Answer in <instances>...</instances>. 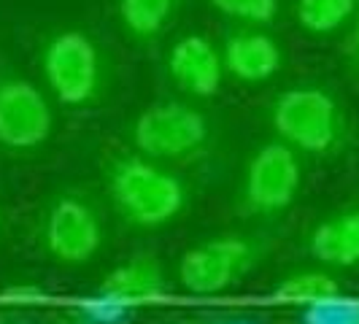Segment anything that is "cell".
<instances>
[{
    "mask_svg": "<svg viewBox=\"0 0 359 324\" xmlns=\"http://www.w3.org/2000/svg\"><path fill=\"white\" fill-rule=\"evenodd\" d=\"M54 133V108L49 95L30 76L0 60V151L36 154Z\"/></svg>",
    "mask_w": 359,
    "mask_h": 324,
    "instance_id": "ba28073f",
    "label": "cell"
},
{
    "mask_svg": "<svg viewBox=\"0 0 359 324\" xmlns=\"http://www.w3.org/2000/svg\"><path fill=\"white\" fill-rule=\"evenodd\" d=\"M179 0H116V11L130 38L154 43L173 22Z\"/></svg>",
    "mask_w": 359,
    "mask_h": 324,
    "instance_id": "5bb4252c",
    "label": "cell"
},
{
    "mask_svg": "<svg viewBox=\"0 0 359 324\" xmlns=\"http://www.w3.org/2000/svg\"><path fill=\"white\" fill-rule=\"evenodd\" d=\"M303 189V154L273 138L254 149L238 184V214L246 219H273L287 214Z\"/></svg>",
    "mask_w": 359,
    "mask_h": 324,
    "instance_id": "52a82bcc",
    "label": "cell"
},
{
    "mask_svg": "<svg viewBox=\"0 0 359 324\" xmlns=\"http://www.w3.org/2000/svg\"><path fill=\"white\" fill-rule=\"evenodd\" d=\"M130 141L133 149L149 160L189 165L208 154L214 130L198 106L184 100H162L144 108L133 119Z\"/></svg>",
    "mask_w": 359,
    "mask_h": 324,
    "instance_id": "8992f818",
    "label": "cell"
},
{
    "mask_svg": "<svg viewBox=\"0 0 359 324\" xmlns=\"http://www.w3.org/2000/svg\"><path fill=\"white\" fill-rule=\"evenodd\" d=\"M343 292L338 278L332 276V270L327 268H306V270H292L287 273L270 292V300L278 306H297L306 308L313 306L319 300H327L332 295Z\"/></svg>",
    "mask_w": 359,
    "mask_h": 324,
    "instance_id": "4fadbf2b",
    "label": "cell"
},
{
    "mask_svg": "<svg viewBox=\"0 0 359 324\" xmlns=\"http://www.w3.org/2000/svg\"><path fill=\"white\" fill-rule=\"evenodd\" d=\"M46 300V292L41 287H11V289H3L0 292V303L6 306H33V303H43Z\"/></svg>",
    "mask_w": 359,
    "mask_h": 324,
    "instance_id": "ac0fdd59",
    "label": "cell"
},
{
    "mask_svg": "<svg viewBox=\"0 0 359 324\" xmlns=\"http://www.w3.org/2000/svg\"><path fill=\"white\" fill-rule=\"evenodd\" d=\"M38 252L54 265L84 268L106 243V222L97 203L79 192L65 189L43 203L36 222Z\"/></svg>",
    "mask_w": 359,
    "mask_h": 324,
    "instance_id": "3957f363",
    "label": "cell"
},
{
    "mask_svg": "<svg viewBox=\"0 0 359 324\" xmlns=\"http://www.w3.org/2000/svg\"><path fill=\"white\" fill-rule=\"evenodd\" d=\"M92 295L114 311L130 316L135 308L168 300V270L154 254H133L108 270Z\"/></svg>",
    "mask_w": 359,
    "mask_h": 324,
    "instance_id": "9c48e42d",
    "label": "cell"
},
{
    "mask_svg": "<svg viewBox=\"0 0 359 324\" xmlns=\"http://www.w3.org/2000/svg\"><path fill=\"white\" fill-rule=\"evenodd\" d=\"M168 76L189 97H214L224 81L222 52L205 36H184L168 52Z\"/></svg>",
    "mask_w": 359,
    "mask_h": 324,
    "instance_id": "30bf717a",
    "label": "cell"
},
{
    "mask_svg": "<svg viewBox=\"0 0 359 324\" xmlns=\"http://www.w3.org/2000/svg\"><path fill=\"white\" fill-rule=\"evenodd\" d=\"M359 0H297V22L311 36H330L354 17Z\"/></svg>",
    "mask_w": 359,
    "mask_h": 324,
    "instance_id": "9a60e30c",
    "label": "cell"
},
{
    "mask_svg": "<svg viewBox=\"0 0 359 324\" xmlns=\"http://www.w3.org/2000/svg\"><path fill=\"white\" fill-rule=\"evenodd\" d=\"M308 254L327 270L359 265V205H346L313 222L306 238Z\"/></svg>",
    "mask_w": 359,
    "mask_h": 324,
    "instance_id": "8fae6325",
    "label": "cell"
},
{
    "mask_svg": "<svg viewBox=\"0 0 359 324\" xmlns=\"http://www.w3.org/2000/svg\"><path fill=\"white\" fill-rule=\"evenodd\" d=\"M343 54H346V62H348V68L359 73V17H357V22H354V27L348 30V36H346V43H343Z\"/></svg>",
    "mask_w": 359,
    "mask_h": 324,
    "instance_id": "d6986e66",
    "label": "cell"
},
{
    "mask_svg": "<svg viewBox=\"0 0 359 324\" xmlns=\"http://www.w3.org/2000/svg\"><path fill=\"white\" fill-rule=\"evenodd\" d=\"M224 73L241 84H265L284 65L278 41L259 30H238L222 46Z\"/></svg>",
    "mask_w": 359,
    "mask_h": 324,
    "instance_id": "7c38bea8",
    "label": "cell"
},
{
    "mask_svg": "<svg viewBox=\"0 0 359 324\" xmlns=\"http://www.w3.org/2000/svg\"><path fill=\"white\" fill-rule=\"evenodd\" d=\"M3 324H6V322H3Z\"/></svg>",
    "mask_w": 359,
    "mask_h": 324,
    "instance_id": "7402d4cb",
    "label": "cell"
},
{
    "mask_svg": "<svg viewBox=\"0 0 359 324\" xmlns=\"http://www.w3.org/2000/svg\"><path fill=\"white\" fill-rule=\"evenodd\" d=\"M300 324H359V297L338 292L327 300L300 308Z\"/></svg>",
    "mask_w": 359,
    "mask_h": 324,
    "instance_id": "2e32d148",
    "label": "cell"
},
{
    "mask_svg": "<svg viewBox=\"0 0 359 324\" xmlns=\"http://www.w3.org/2000/svg\"><path fill=\"white\" fill-rule=\"evenodd\" d=\"M38 65L46 92L62 108H90L106 87L103 52L87 30L65 27L43 41Z\"/></svg>",
    "mask_w": 359,
    "mask_h": 324,
    "instance_id": "5b68a950",
    "label": "cell"
},
{
    "mask_svg": "<svg viewBox=\"0 0 359 324\" xmlns=\"http://www.w3.org/2000/svg\"><path fill=\"white\" fill-rule=\"evenodd\" d=\"M0 233H3V211H0Z\"/></svg>",
    "mask_w": 359,
    "mask_h": 324,
    "instance_id": "44dd1931",
    "label": "cell"
},
{
    "mask_svg": "<svg viewBox=\"0 0 359 324\" xmlns=\"http://www.w3.org/2000/svg\"><path fill=\"white\" fill-rule=\"evenodd\" d=\"M265 235L222 233L192 243L179 257L176 281L184 292L198 297H214L238 287L252 270H257L270 254Z\"/></svg>",
    "mask_w": 359,
    "mask_h": 324,
    "instance_id": "277c9868",
    "label": "cell"
},
{
    "mask_svg": "<svg viewBox=\"0 0 359 324\" xmlns=\"http://www.w3.org/2000/svg\"><path fill=\"white\" fill-rule=\"evenodd\" d=\"M224 17H233L246 25H270L278 17V0H211Z\"/></svg>",
    "mask_w": 359,
    "mask_h": 324,
    "instance_id": "e0dca14e",
    "label": "cell"
},
{
    "mask_svg": "<svg viewBox=\"0 0 359 324\" xmlns=\"http://www.w3.org/2000/svg\"><path fill=\"white\" fill-rule=\"evenodd\" d=\"M216 324H252V322H246V319H224V322H216Z\"/></svg>",
    "mask_w": 359,
    "mask_h": 324,
    "instance_id": "ffe728a7",
    "label": "cell"
},
{
    "mask_svg": "<svg viewBox=\"0 0 359 324\" xmlns=\"http://www.w3.org/2000/svg\"><path fill=\"white\" fill-rule=\"evenodd\" d=\"M103 187L119 219L141 233L179 222L189 208V187L179 173L135 149L114 151L103 160Z\"/></svg>",
    "mask_w": 359,
    "mask_h": 324,
    "instance_id": "6da1fadb",
    "label": "cell"
},
{
    "mask_svg": "<svg viewBox=\"0 0 359 324\" xmlns=\"http://www.w3.org/2000/svg\"><path fill=\"white\" fill-rule=\"evenodd\" d=\"M268 119L278 141L308 157H332L348 138L346 111L338 97L313 84L278 92L268 108Z\"/></svg>",
    "mask_w": 359,
    "mask_h": 324,
    "instance_id": "7a4b0ae2",
    "label": "cell"
}]
</instances>
